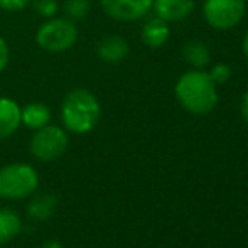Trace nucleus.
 I'll return each instance as SVG.
<instances>
[{
    "mask_svg": "<svg viewBox=\"0 0 248 248\" xmlns=\"http://www.w3.org/2000/svg\"><path fill=\"white\" fill-rule=\"evenodd\" d=\"M20 122L31 130H39L51 124V110L47 105L32 101L20 108Z\"/></svg>",
    "mask_w": 248,
    "mask_h": 248,
    "instance_id": "f8f14e48",
    "label": "nucleus"
},
{
    "mask_svg": "<svg viewBox=\"0 0 248 248\" xmlns=\"http://www.w3.org/2000/svg\"><path fill=\"white\" fill-rule=\"evenodd\" d=\"M32 0H0V9L7 10V12H19L24 10Z\"/></svg>",
    "mask_w": 248,
    "mask_h": 248,
    "instance_id": "6ab92c4d",
    "label": "nucleus"
},
{
    "mask_svg": "<svg viewBox=\"0 0 248 248\" xmlns=\"http://www.w3.org/2000/svg\"><path fill=\"white\" fill-rule=\"evenodd\" d=\"M69 145L68 132L58 125H46V127L34 130L31 139V154L39 162H52L64 155Z\"/></svg>",
    "mask_w": 248,
    "mask_h": 248,
    "instance_id": "39448f33",
    "label": "nucleus"
},
{
    "mask_svg": "<svg viewBox=\"0 0 248 248\" xmlns=\"http://www.w3.org/2000/svg\"><path fill=\"white\" fill-rule=\"evenodd\" d=\"M101 117L100 101L90 90L75 88L61 103V120L66 132L76 135L90 134Z\"/></svg>",
    "mask_w": 248,
    "mask_h": 248,
    "instance_id": "f03ea898",
    "label": "nucleus"
},
{
    "mask_svg": "<svg viewBox=\"0 0 248 248\" xmlns=\"http://www.w3.org/2000/svg\"><path fill=\"white\" fill-rule=\"evenodd\" d=\"M22 232V219L12 208H0V245L12 242Z\"/></svg>",
    "mask_w": 248,
    "mask_h": 248,
    "instance_id": "2eb2a0df",
    "label": "nucleus"
},
{
    "mask_svg": "<svg viewBox=\"0 0 248 248\" xmlns=\"http://www.w3.org/2000/svg\"><path fill=\"white\" fill-rule=\"evenodd\" d=\"M9 59H10L9 44H7V41L0 36V73L7 68V64H9Z\"/></svg>",
    "mask_w": 248,
    "mask_h": 248,
    "instance_id": "aec40b11",
    "label": "nucleus"
},
{
    "mask_svg": "<svg viewBox=\"0 0 248 248\" xmlns=\"http://www.w3.org/2000/svg\"><path fill=\"white\" fill-rule=\"evenodd\" d=\"M78 41V27L68 17H51L41 24L36 32V43L47 52L71 49Z\"/></svg>",
    "mask_w": 248,
    "mask_h": 248,
    "instance_id": "20e7f679",
    "label": "nucleus"
},
{
    "mask_svg": "<svg viewBox=\"0 0 248 248\" xmlns=\"http://www.w3.org/2000/svg\"><path fill=\"white\" fill-rule=\"evenodd\" d=\"M181 54L193 69H206L211 64V51L202 41H187L181 49Z\"/></svg>",
    "mask_w": 248,
    "mask_h": 248,
    "instance_id": "4468645a",
    "label": "nucleus"
},
{
    "mask_svg": "<svg viewBox=\"0 0 248 248\" xmlns=\"http://www.w3.org/2000/svg\"><path fill=\"white\" fill-rule=\"evenodd\" d=\"M194 0H154L152 10L166 22H181L194 12Z\"/></svg>",
    "mask_w": 248,
    "mask_h": 248,
    "instance_id": "6e6552de",
    "label": "nucleus"
},
{
    "mask_svg": "<svg viewBox=\"0 0 248 248\" xmlns=\"http://www.w3.org/2000/svg\"><path fill=\"white\" fill-rule=\"evenodd\" d=\"M32 7L36 10L37 16L44 17V19H51L58 14L59 2L58 0H32Z\"/></svg>",
    "mask_w": 248,
    "mask_h": 248,
    "instance_id": "f3484780",
    "label": "nucleus"
},
{
    "mask_svg": "<svg viewBox=\"0 0 248 248\" xmlns=\"http://www.w3.org/2000/svg\"><path fill=\"white\" fill-rule=\"evenodd\" d=\"M240 111H242V117L243 120L248 122V90L243 93L242 101H240Z\"/></svg>",
    "mask_w": 248,
    "mask_h": 248,
    "instance_id": "412c9836",
    "label": "nucleus"
},
{
    "mask_svg": "<svg viewBox=\"0 0 248 248\" xmlns=\"http://www.w3.org/2000/svg\"><path fill=\"white\" fill-rule=\"evenodd\" d=\"M39 248H64L58 240H49V242H44L43 245H39Z\"/></svg>",
    "mask_w": 248,
    "mask_h": 248,
    "instance_id": "4be33fe9",
    "label": "nucleus"
},
{
    "mask_svg": "<svg viewBox=\"0 0 248 248\" xmlns=\"http://www.w3.org/2000/svg\"><path fill=\"white\" fill-rule=\"evenodd\" d=\"M169 22H166V20L157 16L145 20L144 27H142V41H144L145 46L152 47V49H159L169 41Z\"/></svg>",
    "mask_w": 248,
    "mask_h": 248,
    "instance_id": "9b49d317",
    "label": "nucleus"
},
{
    "mask_svg": "<svg viewBox=\"0 0 248 248\" xmlns=\"http://www.w3.org/2000/svg\"><path fill=\"white\" fill-rule=\"evenodd\" d=\"M58 209V198L51 193H41L31 198L27 204V216L34 221H46L52 218V215Z\"/></svg>",
    "mask_w": 248,
    "mask_h": 248,
    "instance_id": "ddd939ff",
    "label": "nucleus"
},
{
    "mask_svg": "<svg viewBox=\"0 0 248 248\" xmlns=\"http://www.w3.org/2000/svg\"><path fill=\"white\" fill-rule=\"evenodd\" d=\"M39 186V174L26 162L7 164L0 169V198L22 201L31 198Z\"/></svg>",
    "mask_w": 248,
    "mask_h": 248,
    "instance_id": "7ed1b4c3",
    "label": "nucleus"
},
{
    "mask_svg": "<svg viewBox=\"0 0 248 248\" xmlns=\"http://www.w3.org/2000/svg\"><path fill=\"white\" fill-rule=\"evenodd\" d=\"M130 52V46L122 36H105L96 46V54L103 62L117 64L122 62Z\"/></svg>",
    "mask_w": 248,
    "mask_h": 248,
    "instance_id": "9d476101",
    "label": "nucleus"
},
{
    "mask_svg": "<svg viewBox=\"0 0 248 248\" xmlns=\"http://www.w3.org/2000/svg\"><path fill=\"white\" fill-rule=\"evenodd\" d=\"M208 75L211 76V79L216 85H225L228 83V79L232 78V68L225 62H216L209 68Z\"/></svg>",
    "mask_w": 248,
    "mask_h": 248,
    "instance_id": "a211bd4d",
    "label": "nucleus"
},
{
    "mask_svg": "<svg viewBox=\"0 0 248 248\" xmlns=\"http://www.w3.org/2000/svg\"><path fill=\"white\" fill-rule=\"evenodd\" d=\"M20 125L19 103L9 96H0V140L12 137Z\"/></svg>",
    "mask_w": 248,
    "mask_h": 248,
    "instance_id": "1a4fd4ad",
    "label": "nucleus"
},
{
    "mask_svg": "<svg viewBox=\"0 0 248 248\" xmlns=\"http://www.w3.org/2000/svg\"><path fill=\"white\" fill-rule=\"evenodd\" d=\"M242 49H243V54H245V58L248 59V31H247L245 37H243V43H242Z\"/></svg>",
    "mask_w": 248,
    "mask_h": 248,
    "instance_id": "5701e85b",
    "label": "nucleus"
},
{
    "mask_svg": "<svg viewBox=\"0 0 248 248\" xmlns=\"http://www.w3.org/2000/svg\"><path fill=\"white\" fill-rule=\"evenodd\" d=\"M179 105L193 115H208L218 105V85L204 69H189L183 73L174 86Z\"/></svg>",
    "mask_w": 248,
    "mask_h": 248,
    "instance_id": "f257e3e1",
    "label": "nucleus"
},
{
    "mask_svg": "<svg viewBox=\"0 0 248 248\" xmlns=\"http://www.w3.org/2000/svg\"><path fill=\"white\" fill-rule=\"evenodd\" d=\"M90 9H92V2L90 0H66L64 5H62L64 17L71 19L73 22L85 19L88 16Z\"/></svg>",
    "mask_w": 248,
    "mask_h": 248,
    "instance_id": "dca6fc26",
    "label": "nucleus"
},
{
    "mask_svg": "<svg viewBox=\"0 0 248 248\" xmlns=\"http://www.w3.org/2000/svg\"><path fill=\"white\" fill-rule=\"evenodd\" d=\"M247 12L245 0H204L202 17L216 31H230L243 20Z\"/></svg>",
    "mask_w": 248,
    "mask_h": 248,
    "instance_id": "423d86ee",
    "label": "nucleus"
},
{
    "mask_svg": "<svg viewBox=\"0 0 248 248\" xmlns=\"http://www.w3.org/2000/svg\"><path fill=\"white\" fill-rule=\"evenodd\" d=\"M101 9L110 19L118 22H135L152 10L154 0H100Z\"/></svg>",
    "mask_w": 248,
    "mask_h": 248,
    "instance_id": "0eeeda50",
    "label": "nucleus"
}]
</instances>
